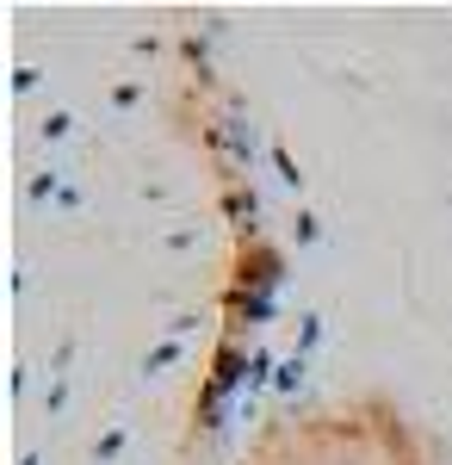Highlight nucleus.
I'll use <instances>...</instances> for the list:
<instances>
[{"mask_svg": "<svg viewBox=\"0 0 452 465\" xmlns=\"http://www.w3.org/2000/svg\"><path fill=\"white\" fill-rule=\"evenodd\" d=\"M74 360V341H63V348H56V360H50V379H63V366H69Z\"/></svg>", "mask_w": 452, "mask_h": 465, "instance_id": "obj_20", "label": "nucleus"}, {"mask_svg": "<svg viewBox=\"0 0 452 465\" xmlns=\"http://www.w3.org/2000/svg\"><path fill=\"white\" fill-rule=\"evenodd\" d=\"M32 87H37V69H32V63H25V69L13 74V94H32Z\"/></svg>", "mask_w": 452, "mask_h": 465, "instance_id": "obj_19", "label": "nucleus"}, {"mask_svg": "<svg viewBox=\"0 0 452 465\" xmlns=\"http://www.w3.org/2000/svg\"><path fill=\"white\" fill-rule=\"evenodd\" d=\"M124 440H131L124 429H105V434H100V447H93V460H100V465H105V460H118V453H124Z\"/></svg>", "mask_w": 452, "mask_h": 465, "instance_id": "obj_14", "label": "nucleus"}, {"mask_svg": "<svg viewBox=\"0 0 452 465\" xmlns=\"http://www.w3.org/2000/svg\"><path fill=\"white\" fill-rule=\"evenodd\" d=\"M279 286H285V249H273V242H242V249H236L230 292H260V298H279Z\"/></svg>", "mask_w": 452, "mask_h": 465, "instance_id": "obj_2", "label": "nucleus"}, {"mask_svg": "<svg viewBox=\"0 0 452 465\" xmlns=\"http://www.w3.org/2000/svg\"><path fill=\"white\" fill-rule=\"evenodd\" d=\"M291 236H298V249H316V242H322V217L298 205V217H291Z\"/></svg>", "mask_w": 452, "mask_h": 465, "instance_id": "obj_9", "label": "nucleus"}, {"mask_svg": "<svg viewBox=\"0 0 452 465\" xmlns=\"http://www.w3.org/2000/svg\"><path fill=\"white\" fill-rule=\"evenodd\" d=\"M199 429H205V434H223V429H230V403H223V397L199 391Z\"/></svg>", "mask_w": 452, "mask_h": 465, "instance_id": "obj_7", "label": "nucleus"}, {"mask_svg": "<svg viewBox=\"0 0 452 465\" xmlns=\"http://www.w3.org/2000/svg\"><path fill=\"white\" fill-rule=\"evenodd\" d=\"M25 199H37V205H44V199H63V174H56V168H50V174H32L25 180Z\"/></svg>", "mask_w": 452, "mask_h": 465, "instance_id": "obj_11", "label": "nucleus"}, {"mask_svg": "<svg viewBox=\"0 0 452 465\" xmlns=\"http://www.w3.org/2000/svg\"><path fill=\"white\" fill-rule=\"evenodd\" d=\"M69 403V379H50V391H44V416H56Z\"/></svg>", "mask_w": 452, "mask_h": 465, "instance_id": "obj_16", "label": "nucleus"}, {"mask_svg": "<svg viewBox=\"0 0 452 465\" xmlns=\"http://www.w3.org/2000/svg\"><path fill=\"white\" fill-rule=\"evenodd\" d=\"M37 131H44V143H63V137L74 131V112H63V106L44 112V124H37Z\"/></svg>", "mask_w": 452, "mask_h": 465, "instance_id": "obj_12", "label": "nucleus"}, {"mask_svg": "<svg viewBox=\"0 0 452 465\" xmlns=\"http://www.w3.org/2000/svg\"><path fill=\"white\" fill-rule=\"evenodd\" d=\"M304 372H310V360H304V354H285V360H279V372H273V391L291 397L298 385H304Z\"/></svg>", "mask_w": 452, "mask_h": 465, "instance_id": "obj_6", "label": "nucleus"}, {"mask_svg": "<svg viewBox=\"0 0 452 465\" xmlns=\"http://www.w3.org/2000/svg\"><path fill=\"white\" fill-rule=\"evenodd\" d=\"M19 465H37V453H19Z\"/></svg>", "mask_w": 452, "mask_h": 465, "instance_id": "obj_21", "label": "nucleus"}, {"mask_svg": "<svg viewBox=\"0 0 452 465\" xmlns=\"http://www.w3.org/2000/svg\"><path fill=\"white\" fill-rule=\"evenodd\" d=\"M223 223L242 236V242H260V193L248 180H230L223 186Z\"/></svg>", "mask_w": 452, "mask_h": 465, "instance_id": "obj_4", "label": "nucleus"}, {"mask_svg": "<svg viewBox=\"0 0 452 465\" xmlns=\"http://www.w3.org/2000/svg\"><path fill=\"white\" fill-rule=\"evenodd\" d=\"M142 100V81H118V87H112V106H137Z\"/></svg>", "mask_w": 452, "mask_h": 465, "instance_id": "obj_17", "label": "nucleus"}, {"mask_svg": "<svg viewBox=\"0 0 452 465\" xmlns=\"http://www.w3.org/2000/svg\"><path fill=\"white\" fill-rule=\"evenodd\" d=\"M316 341H322V317L310 311V317H304V329H298V354L310 360V354H316Z\"/></svg>", "mask_w": 452, "mask_h": 465, "instance_id": "obj_15", "label": "nucleus"}, {"mask_svg": "<svg viewBox=\"0 0 452 465\" xmlns=\"http://www.w3.org/2000/svg\"><path fill=\"white\" fill-rule=\"evenodd\" d=\"M205 143L230 162V168H254L260 155H273V143H260V124H248V112H223L205 124Z\"/></svg>", "mask_w": 452, "mask_h": 465, "instance_id": "obj_1", "label": "nucleus"}, {"mask_svg": "<svg viewBox=\"0 0 452 465\" xmlns=\"http://www.w3.org/2000/svg\"><path fill=\"white\" fill-rule=\"evenodd\" d=\"M223 311H230V329H242V322H273L279 298H260V292H230V298H223Z\"/></svg>", "mask_w": 452, "mask_h": 465, "instance_id": "obj_5", "label": "nucleus"}, {"mask_svg": "<svg viewBox=\"0 0 452 465\" xmlns=\"http://www.w3.org/2000/svg\"><path fill=\"white\" fill-rule=\"evenodd\" d=\"M192 329H199V317H192V311H180V317L168 322V335H174V341H186V335H192Z\"/></svg>", "mask_w": 452, "mask_h": 465, "instance_id": "obj_18", "label": "nucleus"}, {"mask_svg": "<svg viewBox=\"0 0 452 465\" xmlns=\"http://www.w3.org/2000/svg\"><path fill=\"white\" fill-rule=\"evenodd\" d=\"M248 360H254V348H242L236 335L230 341H217V354H211V372H205V385L199 391H211V397H248Z\"/></svg>", "mask_w": 452, "mask_h": 465, "instance_id": "obj_3", "label": "nucleus"}, {"mask_svg": "<svg viewBox=\"0 0 452 465\" xmlns=\"http://www.w3.org/2000/svg\"><path fill=\"white\" fill-rule=\"evenodd\" d=\"M267 162H273L279 186H291V193L304 186V168H298V155H291V149H285V143H273V155H267Z\"/></svg>", "mask_w": 452, "mask_h": 465, "instance_id": "obj_8", "label": "nucleus"}, {"mask_svg": "<svg viewBox=\"0 0 452 465\" xmlns=\"http://www.w3.org/2000/svg\"><path fill=\"white\" fill-rule=\"evenodd\" d=\"M180 56H186L199 74H211V44H205V37H180Z\"/></svg>", "mask_w": 452, "mask_h": 465, "instance_id": "obj_13", "label": "nucleus"}, {"mask_svg": "<svg viewBox=\"0 0 452 465\" xmlns=\"http://www.w3.org/2000/svg\"><path fill=\"white\" fill-rule=\"evenodd\" d=\"M174 360H186V341H174V335H168L162 348H149V360H142V372H168Z\"/></svg>", "mask_w": 452, "mask_h": 465, "instance_id": "obj_10", "label": "nucleus"}]
</instances>
